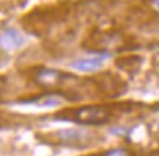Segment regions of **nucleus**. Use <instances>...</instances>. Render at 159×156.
I'll return each mask as SVG.
<instances>
[{
	"label": "nucleus",
	"instance_id": "f257e3e1",
	"mask_svg": "<svg viewBox=\"0 0 159 156\" xmlns=\"http://www.w3.org/2000/svg\"><path fill=\"white\" fill-rule=\"evenodd\" d=\"M142 106L136 102H122V103H111V105H85L74 109H65L55 115L56 119L61 121H71L84 125H102L109 122L116 114H124Z\"/></svg>",
	"mask_w": 159,
	"mask_h": 156
},
{
	"label": "nucleus",
	"instance_id": "f03ea898",
	"mask_svg": "<svg viewBox=\"0 0 159 156\" xmlns=\"http://www.w3.org/2000/svg\"><path fill=\"white\" fill-rule=\"evenodd\" d=\"M84 47L90 52L96 53H115L133 49L134 44L128 40V37L119 29H108V31H94L85 40Z\"/></svg>",
	"mask_w": 159,
	"mask_h": 156
},
{
	"label": "nucleus",
	"instance_id": "7ed1b4c3",
	"mask_svg": "<svg viewBox=\"0 0 159 156\" xmlns=\"http://www.w3.org/2000/svg\"><path fill=\"white\" fill-rule=\"evenodd\" d=\"M34 81L47 91H57V88H62L72 82H78V77L63 72V71L39 68L34 74Z\"/></svg>",
	"mask_w": 159,
	"mask_h": 156
},
{
	"label": "nucleus",
	"instance_id": "20e7f679",
	"mask_svg": "<svg viewBox=\"0 0 159 156\" xmlns=\"http://www.w3.org/2000/svg\"><path fill=\"white\" fill-rule=\"evenodd\" d=\"M90 134L81 131V130H61L56 133H52L47 136V141L53 145L61 146H69V147H83V146L90 143Z\"/></svg>",
	"mask_w": 159,
	"mask_h": 156
},
{
	"label": "nucleus",
	"instance_id": "39448f33",
	"mask_svg": "<svg viewBox=\"0 0 159 156\" xmlns=\"http://www.w3.org/2000/svg\"><path fill=\"white\" fill-rule=\"evenodd\" d=\"M93 81L96 82L97 88L100 91L105 93L106 96H111V97H116L119 94L125 93V90H127V84L124 81L119 77L112 75V74H103L100 77H96Z\"/></svg>",
	"mask_w": 159,
	"mask_h": 156
},
{
	"label": "nucleus",
	"instance_id": "423d86ee",
	"mask_svg": "<svg viewBox=\"0 0 159 156\" xmlns=\"http://www.w3.org/2000/svg\"><path fill=\"white\" fill-rule=\"evenodd\" d=\"M22 37L16 29H5L0 33V47L5 50H16L22 46Z\"/></svg>",
	"mask_w": 159,
	"mask_h": 156
},
{
	"label": "nucleus",
	"instance_id": "0eeeda50",
	"mask_svg": "<svg viewBox=\"0 0 159 156\" xmlns=\"http://www.w3.org/2000/svg\"><path fill=\"white\" fill-rule=\"evenodd\" d=\"M106 58H109V55L106 53H99V56L96 58H87V59H80V60H75L72 66L75 69L83 71V72H93V71L99 69L102 66L103 60Z\"/></svg>",
	"mask_w": 159,
	"mask_h": 156
},
{
	"label": "nucleus",
	"instance_id": "6e6552de",
	"mask_svg": "<svg viewBox=\"0 0 159 156\" xmlns=\"http://www.w3.org/2000/svg\"><path fill=\"white\" fill-rule=\"evenodd\" d=\"M140 64H142V58H139V56H125V58L119 59L118 62H116V65H118L121 69L130 72L131 75L136 74L137 71H139Z\"/></svg>",
	"mask_w": 159,
	"mask_h": 156
},
{
	"label": "nucleus",
	"instance_id": "1a4fd4ad",
	"mask_svg": "<svg viewBox=\"0 0 159 156\" xmlns=\"http://www.w3.org/2000/svg\"><path fill=\"white\" fill-rule=\"evenodd\" d=\"M99 156H134L133 152H130L128 149H122V147H116V149H111V150H106L105 153Z\"/></svg>",
	"mask_w": 159,
	"mask_h": 156
},
{
	"label": "nucleus",
	"instance_id": "9d476101",
	"mask_svg": "<svg viewBox=\"0 0 159 156\" xmlns=\"http://www.w3.org/2000/svg\"><path fill=\"white\" fill-rule=\"evenodd\" d=\"M5 86H6V78L0 77V97H2V94L5 91Z\"/></svg>",
	"mask_w": 159,
	"mask_h": 156
},
{
	"label": "nucleus",
	"instance_id": "9b49d317",
	"mask_svg": "<svg viewBox=\"0 0 159 156\" xmlns=\"http://www.w3.org/2000/svg\"><path fill=\"white\" fill-rule=\"evenodd\" d=\"M148 156H159V150H155V152H150Z\"/></svg>",
	"mask_w": 159,
	"mask_h": 156
},
{
	"label": "nucleus",
	"instance_id": "f8f14e48",
	"mask_svg": "<svg viewBox=\"0 0 159 156\" xmlns=\"http://www.w3.org/2000/svg\"><path fill=\"white\" fill-rule=\"evenodd\" d=\"M155 2H156V5H158V6H159V0H155Z\"/></svg>",
	"mask_w": 159,
	"mask_h": 156
}]
</instances>
